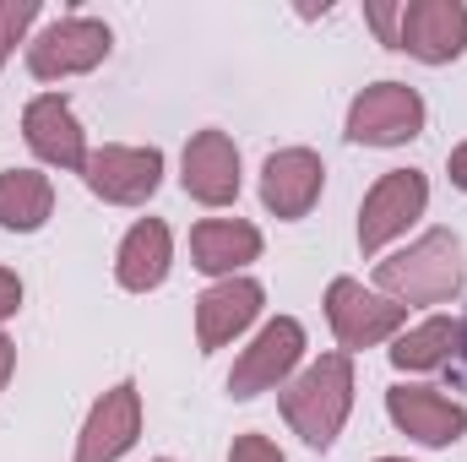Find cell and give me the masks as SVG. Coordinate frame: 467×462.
I'll return each instance as SVG.
<instances>
[{"label": "cell", "mask_w": 467, "mask_h": 462, "mask_svg": "<svg viewBox=\"0 0 467 462\" xmlns=\"http://www.w3.org/2000/svg\"><path fill=\"white\" fill-rule=\"evenodd\" d=\"M457 348H467V327L457 316H430L424 327H413V332H402L397 343H391V364L397 370H435V364H446Z\"/></svg>", "instance_id": "obj_19"}, {"label": "cell", "mask_w": 467, "mask_h": 462, "mask_svg": "<svg viewBox=\"0 0 467 462\" xmlns=\"http://www.w3.org/2000/svg\"><path fill=\"white\" fill-rule=\"evenodd\" d=\"M266 305V289L255 278H223L196 299V343L202 353H218L223 343H234Z\"/></svg>", "instance_id": "obj_14"}, {"label": "cell", "mask_w": 467, "mask_h": 462, "mask_svg": "<svg viewBox=\"0 0 467 462\" xmlns=\"http://www.w3.org/2000/svg\"><path fill=\"white\" fill-rule=\"evenodd\" d=\"M299 359H305V327H299L294 316H277V321H266V327L255 332V343L234 359L229 392L239 397V403H250V397L283 386L288 370H294Z\"/></svg>", "instance_id": "obj_7"}, {"label": "cell", "mask_w": 467, "mask_h": 462, "mask_svg": "<svg viewBox=\"0 0 467 462\" xmlns=\"http://www.w3.org/2000/svg\"><path fill=\"white\" fill-rule=\"evenodd\" d=\"M364 16H369V27L380 33V44H391V49H397V5H369Z\"/></svg>", "instance_id": "obj_23"}, {"label": "cell", "mask_w": 467, "mask_h": 462, "mask_svg": "<svg viewBox=\"0 0 467 462\" xmlns=\"http://www.w3.org/2000/svg\"><path fill=\"white\" fill-rule=\"evenodd\" d=\"M229 462H283V452H277L266 436H239L229 446Z\"/></svg>", "instance_id": "obj_21"}, {"label": "cell", "mask_w": 467, "mask_h": 462, "mask_svg": "<svg viewBox=\"0 0 467 462\" xmlns=\"http://www.w3.org/2000/svg\"><path fill=\"white\" fill-rule=\"evenodd\" d=\"M467 261H462V239L451 229H430L424 239H413L408 250L375 261V294L397 299V305H446L462 294Z\"/></svg>", "instance_id": "obj_1"}, {"label": "cell", "mask_w": 467, "mask_h": 462, "mask_svg": "<svg viewBox=\"0 0 467 462\" xmlns=\"http://www.w3.org/2000/svg\"><path fill=\"white\" fill-rule=\"evenodd\" d=\"M82 180L99 202L141 207L163 185V152L158 147H99V152H88Z\"/></svg>", "instance_id": "obj_9"}, {"label": "cell", "mask_w": 467, "mask_h": 462, "mask_svg": "<svg viewBox=\"0 0 467 462\" xmlns=\"http://www.w3.org/2000/svg\"><path fill=\"white\" fill-rule=\"evenodd\" d=\"M33 16H38V0H0V66L22 44V33L33 27Z\"/></svg>", "instance_id": "obj_20"}, {"label": "cell", "mask_w": 467, "mask_h": 462, "mask_svg": "<svg viewBox=\"0 0 467 462\" xmlns=\"http://www.w3.org/2000/svg\"><path fill=\"white\" fill-rule=\"evenodd\" d=\"M109 27L99 16H60L49 22L33 44H27V71L38 82H60V77H82L109 55Z\"/></svg>", "instance_id": "obj_5"}, {"label": "cell", "mask_w": 467, "mask_h": 462, "mask_svg": "<svg viewBox=\"0 0 467 462\" xmlns=\"http://www.w3.org/2000/svg\"><path fill=\"white\" fill-rule=\"evenodd\" d=\"M430 207V180L419 169H386L369 191H364V207H358V250L375 256L386 250L397 234H408V224H419Z\"/></svg>", "instance_id": "obj_3"}, {"label": "cell", "mask_w": 467, "mask_h": 462, "mask_svg": "<svg viewBox=\"0 0 467 462\" xmlns=\"http://www.w3.org/2000/svg\"><path fill=\"white\" fill-rule=\"evenodd\" d=\"M327 321H332L343 353H358V348H375V343H386V338H397L402 321H408V305L364 289L358 278H332V289H327Z\"/></svg>", "instance_id": "obj_4"}, {"label": "cell", "mask_w": 467, "mask_h": 462, "mask_svg": "<svg viewBox=\"0 0 467 462\" xmlns=\"http://www.w3.org/2000/svg\"><path fill=\"white\" fill-rule=\"evenodd\" d=\"M446 169H451V185L467 191V142H462V147H451V163H446Z\"/></svg>", "instance_id": "obj_24"}, {"label": "cell", "mask_w": 467, "mask_h": 462, "mask_svg": "<svg viewBox=\"0 0 467 462\" xmlns=\"http://www.w3.org/2000/svg\"><path fill=\"white\" fill-rule=\"evenodd\" d=\"M22 136L27 147L49 163V169H77L88 163V142H82V125L71 115V104L60 93H38L27 110H22Z\"/></svg>", "instance_id": "obj_15"}, {"label": "cell", "mask_w": 467, "mask_h": 462, "mask_svg": "<svg viewBox=\"0 0 467 462\" xmlns=\"http://www.w3.org/2000/svg\"><path fill=\"white\" fill-rule=\"evenodd\" d=\"M397 49L424 66H446L467 49V5L462 0H402L397 5Z\"/></svg>", "instance_id": "obj_8"}, {"label": "cell", "mask_w": 467, "mask_h": 462, "mask_svg": "<svg viewBox=\"0 0 467 462\" xmlns=\"http://www.w3.org/2000/svg\"><path fill=\"white\" fill-rule=\"evenodd\" d=\"M424 131V99L408 82H375L348 104V142L358 147H402Z\"/></svg>", "instance_id": "obj_6"}, {"label": "cell", "mask_w": 467, "mask_h": 462, "mask_svg": "<svg viewBox=\"0 0 467 462\" xmlns=\"http://www.w3.org/2000/svg\"><path fill=\"white\" fill-rule=\"evenodd\" d=\"M136 436H141V386L119 381L93 403V414L77 436V462H119L136 446Z\"/></svg>", "instance_id": "obj_10"}, {"label": "cell", "mask_w": 467, "mask_h": 462, "mask_svg": "<svg viewBox=\"0 0 467 462\" xmlns=\"http://www.w3.org/2000/svg\"><path fill=\"white\" fill-rule=\"evenodd\" d=\"M169 261H174V239H169V224H163V218H141V224H130L125 239H119V250H115L119 289H130V294L158 289V283L169 278Z\"/></svg>", "instance_id": "obj_16"}, {"label": "cell", "mask_w": 467, "mask_h": 462, "mask_svg": "<svg viewBox=\"0 0 467 462\" xmlns=\"http://www.w3.org/2000/svg\"><path fill=\"white\" fill-rule=\"evenodd\" d=\"M386 414L419 446H451V441L467 436V408L457 397H446L441 386H391L386 392Z\"/></svg>", "instance_id": "obj_11"}, {"label": "cell", "mask_w": 467, "mask_h": 462, "mask_svg": "<svg viewBox=\"0 0 467 462\" xmlns=\"http://www.w3.org/2000/svg\"><path fill=\"white\" fill-rule=\"evenodd\" d=\"M348 408H353V359L348 353H321L316 364H305L283 386V419L316 452H327L343 436Z\"/></svg>", "instance_id": "obj_2"}, {"label": "cell", "mask_w": 467, "mask_h": 462, "mask_svg": "<svg viewBox=\"0 0 467 462\" xmlns=\"http://www.w3.org/2000/svg\"><path fill=\"white\" fill-rule=\"evenodd\" d=\"M16 310H22V278L0 267V327H5V321H11Z\"/></svg>", "instance_id": "obj_22"}, {"label": "cell", "mask_w": 467, "mask_h": 462, "mask_svg": "<svg viewBox=\"0 0 467 462\" xmlns=\"http://www.w3.org/2000/svg\"><path fill=\"white\" fill-rule=\"evenodd\" d=\"M375 462H408V457H375Z\"/></svg>", "instance_id": "obj_26"}, {"label": "cell", "mask_w": 467, "mask_h": 462, "mask_svg": "<svg viewBox=\"0 0 467 462\" xmlns=\"http://www.w3.org/2000/svg\"><path fill=\"white\" fill-rule=\"evenodd\" d=\"M158 462H174V457H158Z\"/></svg>", "instance_id": "obj_27"}, {"label": "cell", "mask_w": 467, "mask_h": 462, "mask_svg": "<svg viewBox=\"0 0 467 462\" xmlns=\"http://www.w3.org/2000/svg\"><path fill=\"white\" fill-rule=\"evenodd\" d=\"M255 256H261V229L244 218H207L191 229V261L218 283L234 278L239 267H250Z\"/></svg>", "instance_id": "obj_17"}, {"label": "cell", "mask_w": 467, "mask_h": 462, "mask_svg": "<svg viewBox=\"0 0 467 462\" xmlns=\"http://www.w3.org/2000/svg\"><path fill=\"white\" fill-rule=\"evenodd\" d=\"M11 370H16V343L0 332V392H5V381H11Z\"/></svg>", "instance_id": "obj_25"}, {"label": "cell", "mask_w": 467, "mask_h": 462, "mask_svg": "<svg viewBox=\"0 0 467 462\" xmlns=\"http://www.w3.org/2000/svg\"><path fill=\"white\" fill-rule=\"evenodd\" d=\"M180 185L202 207H229L239 196V147L223 131H196L180 158Z\"/></svg>", "instance_id": "obj_12"}, {"label": "cell", "mask_w": 467, "mask_h": 462, "mask_svg": "<svg viewBox=\"0 0 467 462\" xmlns=\"http://www.w3.org/2000/svg\"><path fill=\"white\" fill-rule=\"evenodd\" d=\"M55 213V185L38 169H5L0 174V229L33 234L49 224Z\"/></svg>", "instance_id": "obj_18"}, {"label": "cell", "mask_w": 467, "mask_h": 462, "mask_svg": "<svg viewBox=\"0 0 467 462\" xmlns=\"http://www.w3.org/2000/svg\"><path fill=\"white\" fill-rule=\"evenodd\" d=\"M321 185H327V163L310 147H283L261 169V202H266V213H277L288 224L321 202Z\"/></svg>", "instance_id": "obj_13"}]
</instances>
